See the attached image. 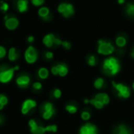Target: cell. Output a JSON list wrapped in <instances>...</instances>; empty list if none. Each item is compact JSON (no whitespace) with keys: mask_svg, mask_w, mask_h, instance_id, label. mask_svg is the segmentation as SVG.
Returning <instances> with one entry per match:
<instances>
[{"mask_svg":"<svg viewBox=\"0 0 134 134\" xmlns=\"http://www.w3.org/2000/svg\"><path fill=\"white\" fill-rule=\"evenodd\" d=\"M43 44L47 47H52L54 45L55 46H60L62 43V41L56 38L53 34H47L46 35L43 39Z\"/></svg>","mask_w":134,"mask_h":134,"instance_id":"7","label":"cell"},{"mask_svg":"<svg viewBox=\"0 0 134 134\" xmlns=\"http://www.w3.org/2000/svg\"><path fill=\"white\" fill-rule=\"evenodd\" d=\"M115 134H130V132L125 125H121L115 129Z\"/></svg>","mask_w":134,"mask_h":134,"instance_id":"20","label":"cell"},{"mask_svg":"<svg viewBox=\"0 0 134 134\" xmlns=\"http://www.w3.org/2000/svg\"><path fill=\"white\" fill-rule=\"evenodd\" d=\"M18 57H19V54H18V51H17V49L15 47H11L8 51L9 60L11 62H14L18 58Z\"/></svg>","mask_w":134,"mask_h":134,"instance_id":"15","label":"cell"},{"mask_svg":"<svg viewBox=\"0 0 134 134\" xmlns=\"http://www.w3.org/2000/svg\"><path fill=\"white\" fill-rule=\"evenodd\" d=\"M53 96L55 99H59L62 96V92L60 89L58 88H56L53 91Z\"/></svg>","mask_w":134,"mask_h":134,"instance_id":"30","label":"cell"},{"mask_svg":"<svg viewBox=\"0 0 134 134\" xmlns=\"http://www.w3.org/2000/svg\"><path fill=\"white\" fill-rule=\"evenodd\" d=\"M115 43H116V45L119 47H123L125 46L126 44V39L122 36H119L117 37L116 40H115Z\"/></svg>","mask_w":134,"mask_h":134,"instance_id":"22","label":"cell"},{"mask_svg":"<svg viewBox=\"0 0 134 134\" xmlns=\"http://www.w3.org/2000/svg\"><path fill=\"white\" fill-rule=\"evenodd\" d=\"M51 73H52V74H53V75H54V76L58 75V67H57V65H54V66H52V67H51Z\"/></svg>","mask_w":134,"mask_h":134,"instance_id":"36","label":"cell"},{"mask_svg":"<svg viewBox=\"0 0 134 134\" xmlns=\"http://www.w3.org/2000/svg\"><path fill=\"white\" fill-rule=\"evenodd\" d=\"M97 99H99V101H101L104 106L105 105H107L110 102V98L109 96L106 94V93H99V94H97L96 96H95Z\"/></svg>","mask_w":134,"mask_h":134,"instance_id":"18","label":"cell"},{"mask_svg":"<svg viewBox=\"0 0 134 134\" xmlns=\"http://www.w3.org/2000/svg\"><path fill=\"white\" fill-rule=\"evenodd\" d=\"M53 57H54V54L51 51H47L45 53V58L47 59H52Z\"/></svg>","mask_w":134,"mask_h":134,"instance_id":"37","label":"cell"},{"mask_svg":"<svg viewBox=\"0 0 134 134\" xmlns=\"http://www.w3.org/2000/svg\"><path fill=\"white\" fill-rule=\"evenodd\" d=\"M27 40H28L29 43H32V42L34 41V37H33L32 36H29L28 37Z\"/></svg>","mask_w":134,"mask_h":134,"instance_id":"39","label":"cell"},{"mask_svg":"<svg viewBox=\"0 0 134 134\" xmlns=\"http://www.w3.org/2000/svg\"><path fill=\"white\" fill-rule=\"evenodd\" d=\"M58 70V75L60 77H65L68 74V68L64 64H58L57 65Z\"/></svg>","mask_w":134,"mask_h":134,"instance_id":"17","label":"cell"},{"mask_svg":"<svg viewBox=\"0 0 134 134\" xmlns=\"http://www.w3.org/2000/svg\"><path fill=\"white\" fill-rule=\"evenodd\" d=\"M112 86L115 89V91L118 93V96L120 98L127 99L130 96V89L126 85L121 83H115L114 81H113Z\"/></svg>","mask_w":134,"mask_h":134,"instance_id":"4","label":"cell"},{"mask_svg":"<svg viewBox=\"0 0 134 134\" xmlns=\"http://www.w3.org/2000/svg\"><path fill=\"white\" fill-rule=\"evenodd\" d=\"M38 76L40 79H47L49 76V71L47 68H44V67H42L38 70Z\"/></svg>","mask_w":134,"mask_h":134,"instance_id":"19","label":"cell"},{"mask_svg":"<svg viewBox=\"0 0 134 134\" xmlns=\"http://www.w3.org/2000/svg\"><path fill=\"white\" fill-rule=\"evenodd\" d=\"M19 69V66H15L14 68H9L7 65L0 66V82L7 84L10 82L14 77V72Z\"/></svg>","mask_w":134,"mask_h":134,"instance_id":"2","label":"cell"},{"mask_svg":"<svg viewBox=\"0 0 134 134\" xmlns=\"http://www.w3.org/2000/svg\"><path fill=\"white\" fill-rule=\"evenodd\" d=\"M118 2L119 4H123L125 3V0H118Z\"/></svg>","mask_w":134,"mask_h":134,"instance_id":"40","label":"cell"},{"mask_svg":"<svg viewBox=\"0 0 134 134\" xmlns=\"http://www.w3.org/2000/svg\"><path fill=\"white\" fill-rule=\"evenodd\" d=\"M104 85V80L103 78H97L94 82V87L97 89H100Z\"/></svg>","mask_w":134,"mask_h":134,"instance_id":"24","label":"cell"},{"mask_svg":"<svg viewBox=\"0 0 134 134\" xmlns=\"http://www.w3.org/2000/svg\"><path fill=\"white\" fill-rule=\"evenodd\" d=\"M58 11L62 14L64 18H70L74 14V9L70 3H61L58 7Z\"/></svg>","mask_w":134,"mask_h":134,"instance_id":"6","label":"cell"},{"mask_svg":"<svg viewBox=\"0 0 134 134\" xmlns=\"http://www.w3.org/2000/svg\"><path fill=\"white\" fill-rule=\"evenodd\" d=\"M62 46L65 48L66 50H69L71 48V44L69 43V42H67V41H62Z\"/></svg>","mask_w":134,"mask_h":134,"instance_id":"35","label":"cell"},{"mask_svg":"<svg viewBox=\"0 0 134 134\" xmlns=\"http://www.w3.org/2000/svg\"><path fill=\"white\" fill-rule=\"evenodd\" d=\"M18 25H19V21L16 18L10 17V18H7L6 19L5 25H6L7 29H8L9 30H14L15 29H17Z\"/></svg>","mask_w":134,"mask_h":134,"instance_id":"13","label":"cell"},{"mask_svg":"<svg viewBox=\"0 0 134 134\" xmlns=\"http://www.w3.org/2000/svg\"><path fill=\"white\" fill-rule=\"evenodd\" d=\"M0 103H2L3 106H6L8 103V98L3 94H0Z\"/></svg>","mask_w":134,"mask_h":134,"instance_id":"28","label":"cell"},{"mask_svg":"<svg viewBox=\"0 0 134 134\" xmlns=\"http://www.w3.org/2000/svg\"><path fill=\"white\" fill-rule=\"evenodd\" d=\"M131 55H132V57L134 58V48H133V51H132V53H131Z\"/></svg>","mask_w":134,"mask_h":134,"instance_id":"42","label":"cell"},{"mask_svg":"<svg viewBox=\"0 0 134 134\" xmlns=\"http://www.w3.org/2000/svg\"><path fill=\"white\" fill-rule=\"evenodd\" d=\"M8 9H9L8 4L6 3H2V5H1V7H0V10H3V12H6V11L8 10Z\"/></svg>","mask_w":134,"mask_h":134,"instance_id":"34","label":"cell"},{"mask_svg":"<svg viewBox=\"0 0 134 134\" xmlns=\"http://www.w3.org/2000/svg\"><path fill=\"white\" fill-rule=\"evenodd\" d=\"M81 118L83 119V120H85V121H88V120H89L90 119V118H91V114H90V113L88 112V111H83L82 113H81Z\"/></svg>","mask_w":134,"mask_h":134,"instance_id":"27","label":"cell"},{"mask_svg":"<svg viewBox=\"0 0 134 134\" xmlns=\"http://www.w3.org/2000/svg\"><path fill=\"white\" fill-rule=\"evenodd\" d=\"M89 103H91L92 106H94L97 109H102L104 107V104L101 101H99V99H97L96 97H94L92 99H89Z\"/></svg>","mask_w":134,"mask_h":134,"instance_id":"21","label":"cell"},{"mask_svg":"<svg viewBox=\"0 0 134 134\" xmlns=\"http://www.w3.org/2000/svg\"><path fill=\"white\" fill-rule=\"evenodd\" d=\"M98 53L103 55L111 54L114 51V47L111 44V43L105 41V40H99L98 41Z\"/></svg>","mask_w":134,"mask_h":134,"instance_id":"3","label":"cell"},{"mask_svg":"<svg viewBox=\"0 0 134 134\" xmlns=\"http://www.w3.org/2000/svg\"><path fill=\"white\" fill-rule=\"evenodd\" d=\"M40 17H41L42 18H43L44 20H48L50 19L51 16H50V10L47 7H42L39 10V12H38Z\"/></svg>","mask_w":134,"mask_h":134,"instance_id":"16","label":"cell"},{"mask_svg":"<svg viewBox=\"0 0 134 134\" xmlns=\"http://www.w3.org/2000/svg\"><path fill=\"white\" fill-rule=\"evenodd\" d=\"M25 61L29 64L36 62L38 58V53L36 48L32 46H29L25 52Z\"/></svg>","mask_w":134,"mask_h":134,"instance_id":"8","label":"cell"},{"mask_svg":"<svg viewBox=\"0 0 134 134\" xmlns=\"http://www.w3.org/2000/svg\"><path fill=\"white\" fill-rule=\"evenodd\" d=\"M31 1H32V3L36 7L41 6L44 3V0H31Z\"/></svg>","mask_w":134,"mask_h":134,"instance_id":"32","label":"cell"},{"mask_svg":"<svg viewBox=\"0 0 134 134\" xmlns=\"http://www.w3.org/2000/svg\"><path fill=\"white\" fill-rule=\"evenodd\" d=\"M16 83L19 88H26L30 84V77L27 75H21L17 78Z\"/></svg>","mask_w":134,"mask_h":134,"instance_id":"12","label":"cell"},{"mask_svg":"<svg viewBox=\"0 0 134 134\" xmlns=\"http://www.w3.org/2000/svg\"><path fill=\"white\" fill-rule=\"evenodd\" d=\"M126 14L131 17L134 18V4L133 3H129L126 6Z\"/></svg>","mask_w":134,"mask_h":134,"instance_id":"23","label":"cell"},{"mask_svg":"<svg viewBox=\"0 0 134 134\" xmlns=\"http://www.w3.org/2000/svg\"><path fill=\"white\" fill-rule=\"evenodd\" d=\"M28 6H29L28 0H18L17 7H18V9L19 12L23 13V12L27 11Z\"/></svg>","mask_w":134,"mask_h":134,"instance_id":"14","label":"cell"},{"mask_svg":"<svg viewBox=\"0 0 134 134\" xmlns=\"http://www.w3.org/2000/svg\"><path fill=\"white\" fill-rule=\"evenodd\" d=\"M119 61L114 57L106 58L103 63V70L108 76H114L120 70Z\"/></svg>","mask_w":134,"mask_h":134,"instance_id":"1","label":"cell"},{"mask_svg":"<svg viewBox=\"0 0 134 134\" xmlns=\"http://www.w3.org/2000/svg\"><path fill=\"white\" fill-rule=\"evenodd\" d=\"M41 113L42 117L45 120H48L51 118L53 117V115L55 114V110L54 108V106L52 103L47 102L41 107Z\"/></svg>","mask_w":134,"mask_h":134,"instance_id":"5","label":"cell"},{"mask_svg":"<svg viewBox=\"0 0 134 134\" xmlns=\"http://www.w3.org/2000/svg\"><path fill=\"white\" fill-rule=\"evenodd\" d=\"M7 54V50L4 47L0 46V59L4 58Z\"/></svg>","mask_w":134,"mask_h":134,"instance_id":"31","label":"cell"},{"mask_svg":"<svg viewBox=\"0 0 134 134\" xmlns=\"http://www.w3.org/2000/svg\"><path fill=\"white\" fill-rule=\"evenodd\" d=\"M32 88L35 90H40L42 88V84L40 82H35L32 85Z\"/></svg>","mask_w":134,"mask_h":134,"instance_id":"33","label":"cell"},{"mask_svg":"<svg viewBox=\"0 0 134 134\" xmlns=\"http://www.w3.org/2000/svg\"><path fill=\"white\" fill-rule=\"evenodd\" d=\"M132 88H133V90H134V82H133V84H132Z\"/></svg>","mask_w":134,"mask_h":134,"instance_id":"43","label":"cell"},{"mask_svg":"<svg viewBox=\"0 0 134 134\" xmlns=\"http://www.w3.org/2000/svg\"><path fill=\"white\" fill-rule=\"evenodd\" d=\"M36 107V102L32 99H28L25 100L21 106V113L23 114H27L31 110Z\"/></svg>","mask_w":134,"mask_h":134,"instance_id":"10","label":"cell"},{"mask_svg":"<svg viewBox=\"0 0 134 134\" xmlns=\"http://www.w3.org/2000/svg\"><path fill=\"white\" fill-rule=\"evenodd\" d=\"M79 134H98L97 128L91 123H87L81 126Z\"/></svg>","mask_w":134,"mask_h":134,"instance_id":"11","label":"cell"},{"mask_svg":"<svg viewBox=\"0 0 134 134\" xmlns=\"http://www.w3.org/2000/svg\"><path fill=\"white\" fill-rule=\"evenodd\" d=\"M88 64L91 66H94L96 64V59L94 55H90L88 58Z\"/></svg>","mask_w":134,"mask_h":134,"instance_id":"26","label":"cell"},{"mask_svg":"<svg viewBox=\"0 0 134 134\" xmlns=\"http://www.w3.org/2000/svg\"><path fill=\"white\" fill-rule=\"evenodd\" d=\"M46 129H47V132H55L57 131L58 127L55 125H51L46 126Z\"/></svg>","mask_w":134,"mask_h":134,"instance_id":"29","label":"cell"},{"mask_svg":"<svg viewBox=\"0 0 134 134\" xmlns=\"http://www.w3.org/2000/svg\"><path fill=\"white\" fill-rule=\"evenodd\" d=\"M3 107H4V106H3L2 103H0V110H3Z\"/></svg>","mask_w":134,"mask_h":134,"instance_id":"41","label":"cell"},{"mask_svg":"<svg viewBox=\"0 0 134 134\" xmlns=\"http://www.w3.org/2000/svg\"><path fill=\"white\" fill-rule=\"evenodd\" d=\"M29 125L30 128V131L32 134H44L47 132L46 127L38 125V123L34 119L29 120Z\"/></svg>","mask_w":134,"mask_h":134,"instance_id":"9","label":"cell"},{"mask_svg":"<svg viewBox=\"0 0 134 134\" xmlns=\"http://www.w3.org/2000/svg\"><path fill=\"white\" fill-rule=\"evenodd\" d=\"M4 122H5V117L2 114H0V125H3Z\"/></svg>","mask_w":134,"mask_h":134,"instance_id":"38","label":"cell"},{"mask_svg":"<svg viewBox=\"0 0 134 134\" xmlns=\"http://www.w3.org/2000/svg\"><path fill=\"white\" fill-rule=\"evenodd\" d=\"M65 110L68 111L70 114H75L77 111V108L76 106H74V104H68L65 106Z\"/></svg>","mask_w":134,"mask_h":134,"instance_id":"25","label":"cell"}]
</instances>
